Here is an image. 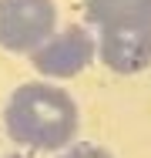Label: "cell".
Listing matches in <instances>:
<instances>
[{"instance_id":"obj_3","label":"cell","mask_w":151,"mask_h":158,"mask_svg":"<svg viewBox=\"0 0 151 158\" xmlns=\"http://www.w3.org/2000/svg\"><path fill=\"white\" fill-rule=\"evenodd\" d=\"M97 57L118 74H138L151 64V20L97 31Z\"/></svg>"},{"instance_id":"obj_5","label":"cell","mask_w":151,"mask_h":158,"mask_svg":"<svg viewBox=\"0 0 151 158\" xmlns=\"http://www.w3.org/2000/svg\"><path fill=\"white\" fill-rule=\"evenodd\" d=\"M84 17L97 31L114 24H145L151 20V0H84Z\"/></svg>"},{"instance_id":"obj_1","label":"cell","mask_w":151,"mask_h":158,"mask_svg":"<svg viewBox=\"0 0 151 158\" xmlns=\"http://www.w3.org/2000/svg\"><path fill=\"white\" fill-rule=\"evenodd\" d=\"M7 135L34 152H64L77 135V104L57 84H20L3 108Z\"/></svg>"},{"instance_id":"obj_4","label":"cell","mask_w":151,"mask_h":158,"mask_svg":"<svg viewBox=\"0 0 151 158\" xmlns=\"http://www.w3.org/2000/svg\"><path fill=\"white\" fill-rule=\"evenodd\" d=\"M94 54H97V40L84 27H67L57 31L40 51H34L30 61L47 77H74L94 61Z\"/></svg>"},{"instance_id":"obj_6","label":"cell","mask_w":151,"mask_h":158,"mask_svg":"<svg viewBox=\"0 0 151 158\" xmlns=\"http://www.w3.org/2000/svg\"><path fill=\"white\" fill-rule=\"evenodd\" d=\"M57 158H111L108 148H101V145H91V141H81V145H71V148H64V155Z\"/></svg>"},{"instance_id":"obj_7","label":"cell","mask_w":151,"mask_h":158,"mask_svg":"<svg viewBox=\"0 0 151 158\" xmlns=\"http://www.w3.org/2000/svg\"><path fill=\"white\" fill-rule=\"evenodd\" d=\"M7 158H24V155H7Z\"/></svg>"},{"instance_id":"obj_2","label":"cell","mask_w":151,"mask_h":158,"mask_svg":"<svg viewBox=\"0 0 151 158\" xmlns=\"http://www.w3.org/2000/svg\"><path fill=\"white\" fill-rule=\"evenodd\" d=\"M57 27L54 0H0V47L10 54L40 51Z\"/></svg>"}]
</instances>
